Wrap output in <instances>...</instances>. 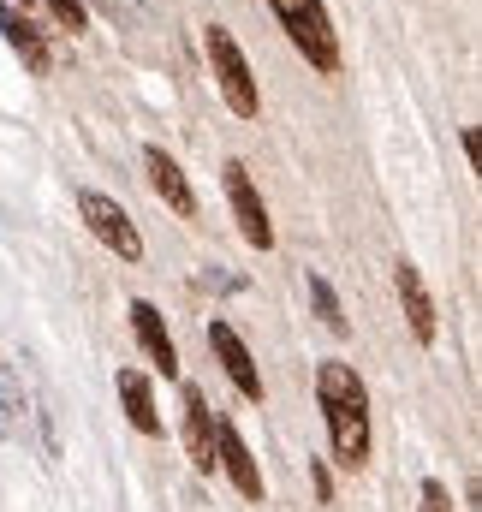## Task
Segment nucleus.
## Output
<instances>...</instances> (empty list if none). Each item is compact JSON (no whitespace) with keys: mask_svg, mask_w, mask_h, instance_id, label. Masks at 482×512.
I'll return each instance as SVG.
<instances>
[{"mask_svg":"<svg viewBox=\"0 0 482 512\" xmlns=\"http://www.w3.org/2000/svg\"><path fill=\"white\" fill-rule=\"evenodd\" d=\"M316 399H322V417H328V441H334V459L346 471H358L369 459V393H363L358 370L328 358L316 370Z\"/></svg>","mask_w":482,"mask_h":512,"instance_id":"f257e3e1","label":"nucleus"},{"mask_svg":"<svg viewBox=\"0 0 482 512\" xmlns=\"http://www.w3.org/2000/svg\"><path fill=\"white\" fill-rule=\"evenodd\" d=\"M203 48H209V66H215V84H221L227 108H233L239 120H256V114H262V90H256V72H250V60H244L239 36H233L227 24H209V30H203Z\"/></svg>","mask_w":482,"mask_h":512,"instance_id":"f03ea898","label":"nucleus"},{"mask_svg":"<svg viewBox=\"0 0 482 512\" xmlns=\"http://www.w3.org/2000/svg\"><path fill=\"white\" fill-rule=\"evenodd\" d=\"M280 30L292 36V48L316 66V72H340V42H334V24H328V6L322 0H268Z\"/></svg>","mask_w":482,"mask_h":512,"instance_id":"7ed1b4c3","label":"nucleus"},{"mask_svg":"<svg viewBox=\"0 0 482 512\" xmlns=\"http://www.w3.org/2000/svg\"><path fill=\"white\" fill-rule=\"evenodd\" d=\"M78 215H84V227L120 256V262H137V256H143V233H137V221L125 215L114 197H102V191H78Z\"/></svg>","mask_w":482,"mask_h":512,"instance_id":"20e7f679","label":"nucleus"},{"mask_svg":"<svg viewBox=\"0 0 482 512\" xmlns=\"http://www.w3.org/2000/svg\"><path fill=\"white\" fill-rule=\"evenodd\" d=\"M221 179H227V203H233V221H239L244 245L268 251V245H274V221H268V203H262V191H256L250 167H244V161H227V167H221Z\"/></svg>","mask_w":482,"mask_h":512,"instance_id":"39448f33","label":"nucleus"},{"mask_svg":"<svg viewBox=\"0 0 482 512\" xmlns=\"http://www.w3.org/2000/svg\"><path fill=\"white\" fill-rule=\"evenodd\" d=\"M209 352L221 358V370L233 376V387H239L244 399H262V370H256V358H250V346L239 340V328L233 322H209Z\"/></svg>","mask_w":482,"mask_h":512,"instance_id":"423d86ee","label":"nucleus"},{"mask_svg":"<svg viewBox=\"0 0 482 512\" xmlns=\"http://www.w3.org/2000/svg\"><path fill=\"white\" fill-rule=\"evenodd\" d=\"M143 173H149V185H155V197L173 209V215H197V191H191V179H185V167L161 149V143H149L143 149Z\"/></svg>","mask_w":482,"mask_h":512,"instance_id":"0eeeda50","label":"nucleus"},{"mask_svg":"<svg viewBox=\"0 0 482 512\" xmlns=\"http://www.w3.org/2000/svg\"><path fill=\"white\" fill-rule=\"evenodd\" d=\"M215 465L233 477V489H239L244 501H262V471H256V459H250V447H244V435L221 417L215 423Z\"/></svg>","mask_w":482,"mask_h":512,"instance_id":"6e6552de","label":"nucleus"},{"mask_svg":"<svg viewBox=\"0 0 482 512\" xmlns=\"http://www.w3.org/2000/svg\"><path fill=\"white\" fill-rule=\"evenodd\" d=\"M131 328H137V346L149 352V364H155L161 376H179V346H173V334H167V316H161L149 298H131Z\"/></svg>","mask_w":482,"mask_h":512,"instance_id":"1a4fd4ad","label":"nucleus"},{"mask_svg":"<svg viewBox=\"0 0 482 512\" xmlns=\"http://www.w3.org/2000/svg\"><path fill=\"white\" fill-rule=\"evenodd\" d=\"M393 286H399V304H405L411 340H417V346H435V298H429L417 262H399V268H393Z\"/></svg>","mask_w":482,"mask_h":512,"instance_id":"9d476101","label":"nucleus"},{"mask_svg":"<svg viewBox=\"0 0 482 512\" xmlns=\"http://www.w3.org/2000/svg\"><path fill=\"white\" fill-rule=\"evenodd\" d=\"M185 447H191V465L203 477H215V411L203 399V387L185 382Z\"/></svg>","mask_w":482,"mask_h":512,"instance_id":"9b49d317","label":"nucleus"},{"mask_svg":"<svg viewBox=\"0 0 482 512\" xmlns=\"http://www.w3.org/2000/svg\"><path fill=\"white\" fill-rule=\"evenodd\" d=\"M114 387H120L125 423H131V429H137V435H161V411H155V387H149V376H143V370H131V364H125L120 376H114Z\"/></svg>","mask_w":482,"mask_h":512,"instance_id":"f8f14e48","label":"nucleus"},{"mask_svg":"<svg viewBox=\"0 0 482 512\" xmlns=\"http://www.w3.org/2000/svg\"><path fill=\"white\" fill-rule=\"evenodd\" d=\"M0 30H6V42L24 54V66H30V72H48V66H54V60H48V42H42V30H36V24H30L18 6H6V0H0Z\"/></svg>","mask_w":482,"mask_h":512,"instance_id":"ddd939ff","label":"nucleus"},{"mask_svg":"<svg viewBox=\"0 0 482 512\" xmlns=\"http://www.w3.org/2000/svg\"><path fill=\"white\" fill-rule=\"evenodd\" d=\"M304 286H310V304H316V316L328 322V334H346L352 322H346V310H340V298H334V286H328L322 274H304Z\"/></svg>","mask_w":482,"mask_h":512,"instance_id":"4468645a","label":"nucleus"},{"mask_svg":"<svg viewBox=\"0 0 482 512\" xmlns=\"http://www.w3.org/2000/svg\"><path fill=\"white\" fill-rule=\"evenodd\" d=\"M48 12H54V24H60V30H84V24H90L84 0H48Z\"/></svg>","mask_w":482,"mask_h":512,"instance_id":"2eb2a0df","label":"nucleus"},{"mask_svg":"<svg viewBox=\"0 0 482 512\" xmlns=\"http://www.w3.org/2000/svg\"><path fill=\"white\" fill-rule=\"evenodd\" d=\"M423 512H453V489H447L441 477H429V483H423Z\"/></svg>","mask_w":482,"mask_h":512,"instance_id":"dca6fc26","label":"nucleus"},{"mask_svg":"<svg viewBox=\"0 0 482 512\" xmlns=\"http://www.w3.org/2000/svg\"><path fill=\"white\" fill-rule=\"evenodd\" d=\"M6 6H12V0H6ZM18 6H24V18H30V0H18Z\"/></svg>","mask_w":482,"mask_h":512,"instance_id":"f3484780","label":"nucleus"}]
</instances>
